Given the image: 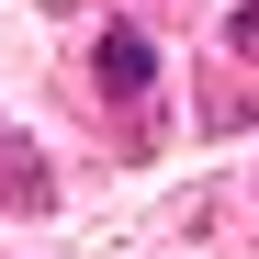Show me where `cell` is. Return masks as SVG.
<instances>
[{"mask_svg":"<svg viewBox=\"0 0 259 259\" xmlns=\"http://www.w3.org/2000/svg\"><path fill=\"white\" fill-rule=\"evenodd\" d=\"M102 79L113 91H147V34H102Z\"/></svg>","mask_w":259,"mask_h":259,"instance_id":"6da1fadb","label":"cell"}]
</instances>
